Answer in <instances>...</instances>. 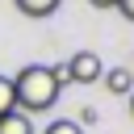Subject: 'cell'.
<instances>
[{"instance_id": "obj_1", "label": "cell", "mask_w": 134, "mask_h": 134, "mask_svg": "<svg viewBox=\"0 0 134 134\" xmlns=\"http://www.w3.org/2000/svg\"><path fill=\"white\" fill-rule=\"evenodd\" d=\"M59 88H63V84H59L54 67H42V63H29V67H21V71L13 75V96H17V109H21L25 117L54 109Z\"/></svg>"}, {"instance_id": "obj_2", "label": "cell", "mask_w": 134, "mask_h": 134, "mask_svg": "<svg viewBox=\"0 0 134 134\" xmlns=\"http://www.w3.org/2000/svg\"><path fill=\"white\" fill-rule=\"evenodd\" d=\"M63 67V84H96L100 75H105V63H100V54L96 50H75L67 63H59Z\"/></svg>"}, {"instance_id": "obj_3", "label": "cell", "mask_w": 134, "mask_h": 134, "mask_svg": "<svg viewBox=\"0 0 134 134\" xmlns=\"http://www.w3.org/2000/svg\"><path fill=\"white\" fill-rule=\"evenodd\" d=\"M100 80H105V88H109L113 96H130V92H134V71H130V67H113V71H105Z\"/></svg>"}, {"instance_id": "obj_4", "label": "cell", "mask_w": 134, "mask_h": 134, "mask_svg": "<svg viewBox=\"0 0 134 134\" xmlns=\"http://www.w3.org/2000/svg\"><path fill=\"white\" fill-rule=\"evenodd\" d=\"M0 134H34V121H29L21 109H13V113L0 117Z\"/></svg>"}, {"instance_id": "obj_5", "label": "cell", "mask_w": 134, "mask_h": 134, "mask_svg": "<svg viewBox=\"0 0 134 134\" xmlns=\"http://www.w3.org/2000/svg\"><path fill=\"white\" fill-rule=\"evenodd\" d=\"M59 4H63V0H17V8H21L25 17H34V21H38V17H50V13H59Z\"/></svg>"}, {"instance_id": "obj_6", "label": "cell", "mask_w": 134, "mask_h": 134, "mask_svg": "<svg viewBox=\"0 0 134 134\" xmlns=\"http://www.w3.org/2000/svg\"><path fill=\"white\" fill-rule=\"evenodd\" d=\"M17 109V96H13V80L8 75H0V117L4 113H13Z\"/></svg>"}, {"instance_id": "obj_7", "label": "cell", "mask_w": 134, "mask_h": 134, "mask_svg": "<svg viewBox=\"0 0 134 134\" xmlns=\"http://www.w3.org/2000/svg\"><path fill=\"white\" fill-rule=\"evenodd\" d=\"M46 134H84V130H80V121L59 117V121H50V126H46Z\"/></svg>"}, {"instance_id": "obj_8", "label": "cell", "mask_w": 134, "mask_h": 134, "mask_svg": "<svg viewBox=\"0 0 134 134\" xmlns=\"http://www.w3.org/2000/svg\"><path fill=\"white\" fill-rule=\"evenodd\" d=\"M117 13H121L126 21H134V0H117Z\"/></svg>"}, {"instance_id": "obj_9", "label": "cell", "mask_w": 134, "mask_h": 134, "mask_svg": "<svg viewBox=\"0 0 134 134\" xmlns=\"http://www.w3.org/2000/svg\"><path fill=\"white\" fill-rule=\"evenodd\" d=\"M92 8H117V0H88Z\"/></svg>"}, {"instance_id": "obj_10", "label": "cell", "mask_w": 134, "mask_h": 134, "mask_svg": "<svg viewBox=\"0 0 134 134\" xmlns=\"http://www.w3.org/2000/svg\"><path fill=\"white\" fill-rule=\"evenodd\" d=\"M130 117H134V92H130Z\"/></svg>"}]
</instances>
